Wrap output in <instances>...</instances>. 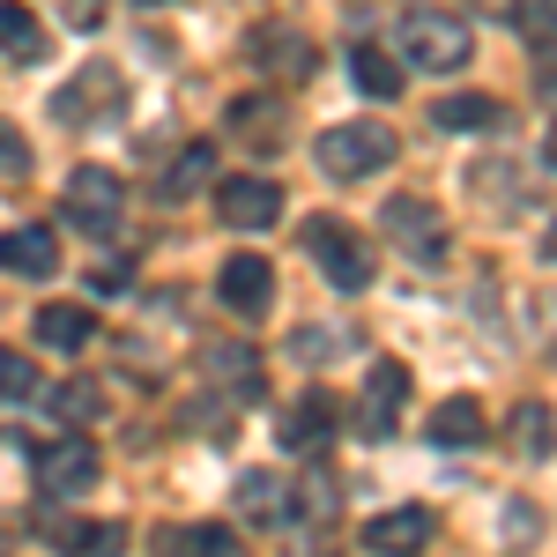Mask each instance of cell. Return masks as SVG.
Listing matches in <instances>:
<instances>
[{"label":"cell","mask_w":557,"mask_h":557,"mask_svg":"<svg viewBox=\"0 0 557 557\" xmlns=\"http://www.w3.org/2000/svg\"><path fill=\"white\" fill-rule=\"evenodd\" d=\"M513 30H520V38H535V45H550V0H520Z\"/></svg>","instance_id":"cell-29"},{"label":"cell","mask_w":557,"mask_h":557,"mask_svg":"<svg viewBox=\"0 0 557 557\" xmlns=\"http://www.w3.org/2000/svg\"><path fill=\"white\" fill-rule=\"evenodd\" d=\"M215 164H223V157H215V141H186L172 164H164V201L178 209V201L209 194V186H215Z\"/></svg>","instance_id":"cell-17"},{"label":"cell","mask_w":557,"mask_h":557,"mask_svg":"<svg viewBox=\"0 0 557 557\" xmlns=\"http://www.w3.org/2000/svg\"><path fill=\"white\" fill-rule=\"evenodd\" d=\"M380 231L409 260H417V268H446V253H454V238H446L438 209H431V201H417V194H394V201L380 209Z\"/></svg>","instance_id":"cell-5"},{"label":"cell","mask_w":557,"mask_h":557,"mask_svg":"<svg viewBox=\"0 0 557 557\" xmlns=\"http://www.w3.org/2000/svg\"><path fill=\"white\" fill-rule=\"evenodd\" d=\"M0 268H8V275L45 283V275L60 268V238H52L45 223H23V231H8V238H0Z\"/></svg>","instance_id":"cell-14"},{"label":"cell","mask_w":557,"mask_h":557,"mask_svg":"<svg viewBox=\"0 0 557 557\" xmlns=\"http://www.w3.org/2000/svg\"><path fill=\"white\" fill-rule=\"evenodd\" d=\"M30 335H38L45 349H89V335H97V312H89V305H38Z\"/></svg>","instance_id":"cell-19"},{"label":"cell","mask_w":557,"mask_h":557,"mask_svg":"<svg viewBox=\"0 0 557 557\" xmlns=\"http://www.w3.org/2000/svg\"><path fill=\"white\" fill-rule=\"evenodd\" d=\"M157 550H178V557H215V550H238L231 520H194V528H164Z\"/></svg>","instance_id":"cell-24"},{"label":"cell","mask_w":557,"mask_h":557,"mask_svg":"<svg viewBox=\"0 0 557 557\" xmlns=\"http://www.w3.org/2000/svg\"><path fill=\"white\" fill-rule=\"evenodd\" d=\"M431 528H438V520H431L424 506H394V513L364 520L357 543H364V550H417V543H431Z\"/></svg>","instance_id":"cell-15"},{"label":"cell","mask_w":557,"mask_h":557,"mask_svg":"<svg viewBox=\"0 0 557 557\" xmlns=\"http://www.w3.org/2000/svg\"><path fill=\"white\" fill-rule=\"evenodd\" d=\"M209 194H215V215H223L231 231H268V223L283 215V194H275L268 178H223Z\"/></svg>","instance_id":"cell-10"},{"label":"cell","mask_w":557,"mask_h":557,"mask_svg":"<svg viewBox=\"0 0 557 557\" xmlns=\"http://www.w3.org/2000/svg\"><path fill=\"white\" fill-rule=\"evenodd\" d=\"M38 394V364L23 349H0V401H30Z\"/></svg>","instance_id":"cell-27"},{"label":"cell","mask_w":557,"mask_h":557,"mask_svg":"<svg viewBox=\"0 0 557 557\" xmlns=\"http://www.w3.org/2000/svg\"><path fill=\"white\" fill-rule=\"evenodd\" d=\"M424 431H431V446H475L483 438V401L475 394H446Z\"/></svg>","instance_id":"cell-20"},{"label":"cell","mask_w":557,"mask_h":557,"mask_svg":"<svg viewBox=\"0 0 557 557\" xmlns=\"http://www.w3.org/2000/svg\"><path fill=\"white\" fill-rule=\"evenodd\" d=\"M141 8H172V0H141Z\"/></svg>","instance_id":"cell-33"},{"label":"cell","mask_w":557,"mask_h":557,"mask_svg":"<svg viewBox=\"0 0 557 557\" xmlns=\"http://www.w3.org/2000/svg\"><path fill=\"white\" fill-rule=\"evenodd\" d=\"M349 83L386 104V97H401V60H394L386 45H357V52H349Z\"/></svg>","instance_id":"cell-22"},{"label":"cell","mask_w":557,"mask_h":557,"mask_svg":"<svg viewBox=\"0 0 557 557\" xmlns=\"http://www.w3.org/2000/svg\"><path fill=\"white\" fill-rule=\"evenodd\" d=\"M231 506H238V520L253 535H290L298 528V483H283L275 469H246L238 491H231Z\"/></svg>","instance_id":"cell-7"},{"label":"cell","mask_w":557,"mask_h":557,"mask_svg":"<svg viewBox=\"0 0 557 557\" xmlns=\"http://www.w3.org/2000/svg\"><path fill=\"white\" fill-rule=\"evenodd\" d=\"M253 60H260V75H275V83H290V89L312 75V45H305L290 23H260L253 30Z\"/></svg>","instance_id":"cell-13"},{"label":"cell","mask_w":557,"mask_h":557,"mask_svg":"<svg viewBox=\"0 0 557 557\" xmlns=\"http://www.w3.org/2000/svg\"><path fill=\"white\" fill-rule=\"evenodd\" d=\"M23 172H30V141L0 120V178H23Z\"/></svg>","instance_id":"cell-30"},{"label":"cell","mask_w":557,"mask_h":557,"mask_svg":"<svg viewBox=\"0 0 557 557\" xmlns=\"http://www.w3.org/2000/svg\"><path fill=\"white\" fill-rule=\"evenodd\" d=\"M394 149H401V134L380 127V120H343V127H327L312 141V157H320L327 178H372L394 164Z\"/></svg>","instance_id":"cell-1"},{"label":"cell","mask_w":557,"mask_h":557,"mask_svg":"<svg viewBox=\"0 0 557 557\" xmlns=\"http://www.w3.org/2000/svg\"><path fill=\"white\" fill-rule=\"evenodd\" d=\"M401 67H417V75H461L469 67V23H454V15H401Z\"/></svg>","instance_id":"cell-2"},{"label":"cell","mask_w":557,"mask_h":557,"mask_svg":"<svg viewBox=\"0 0 557 557\" xmlns=\"http://www.w3.org/2000/svg\"><path fill=\"white\" fill-rule=\"evenodd\" d=\"M215 298L231 305V312H268V298H275V268H268V253H231L223 275H215Z\"/></svg>","instance_id":"cell-11"},{"label":"cell","mask_w":557,"mask_h":557,"mask_svg":"<svg viewBox=\"0 0 557 557\" xmlns=\"http://www.w3.org/2000/svg\"><path fill=\"white\" fill-rule=\"evenodd\" d=\"M127 104V83L112 75V67H83V75H67V83L52 89V120L60 127H89V120H112Z\"/></svg>","instance_id":"cell-8"},{"label":"cell","mask_w":557,"mask_h":557,"mask_svg":"<svg viewBox=\"0 0 557 557\" xmlns=\"http://www.w3.org/2000/svg\"><path fill=\"white\" fill-rule=\"evenodd\" d=\"M120 215H127V186H120V172L83 164V172L67 178V223H75L83 238H112Z\"/></svg>","instance_id":"cell-6"},{"label":"cell","mask_w":557,"mask_h":557,"mask_svg":"<svg viewBox=\"0 0 557 557\" xmlns=\"http://www.w3.org/2000/svg\"><path fill=\"white\" fill-rule=\"evenodd\" d=\"M335 424H343L335 394H327V386H312V394H298V409L283 417V431H275V438H283V454H320Z\"/></svg>","instance_id":"cell-12"},{"label":"cell","mask_w":557,"mask_h":557,"mask_svg":"<svg viewBox=\"0 0 557 557\" xmlns=\"http://www.w3.org/2000/svg\"><path fill=\"white\" fill-rule=\"evenodd\" d=\"M97 475H104V454H97V438L75 424H60V438L38 454V491L52 498V506H67V498H83V491H97Z\"/></svg>","instance_id":"cell-3"},{"label":"cell","mask_w":557,"mask_h":557,"mask_svg":"<svg viewBox=\"0 0 557 557\" xmlns=\"http://www.w3.org/2000/svg\"><path fill=\"white\" fill-rule=\"evenodd\" d=\"M431 127H446V134H491V127H506V104H498V97H483V89H454V97H438V104H431Z\"/></svg>","instance_id":"cell-16"},{"label":"cell","mask_w":557,"mask_h":557,"mask_svg":"<svg viewBox=\"0 0 557 557\" xmlns=\"http://www.w3.org/2000/svg\"><path fill=\"white\" fill-rule=\"evenodd\" d=\"M513 431H520V454L550 461V401H528V409L513 417Z\"/></svg>","instance_id":"cell-28"},{"label":"cell","mask_w":557,"mask_h":557,"mask_svg":"<svg viewBox=\"0 0 557 557\" xmlns=\"http://www.w3.org/2000/svg\"><path fill=\"white\" fill-rule=\"evenodd\" d=\"M401 401H409V364L380 357V364H372V380H364V401H357V431H364V438H394Z\"/></svg>","instance_id":"cell-9"},{"label":"cell","mask_w":557,"mask_h":557,"mask_svg":"<svg viewBox=\"0 0 557 557\" xmlns=\"http://www.w3.org/2000/svg\"><path fill=\"white\" fill-rule=\"evenodd\" d=\"M97 417H104V386H97V380H60V386H52V424L89 431Z\"/></svg>","instance_id":"cell-25"},{"label":"cell","mask_w":557,"mask_h":557,"mask_svg":"<svg viewBox=\"0 0 557 557\" xmlns=\"http://www.w3.org/2000/svg\"><path fill=\"white\" fill-rule=\"evenodd\" d=\"M513 164H469V194H483V209L491 215H513Z\"/></svg>","instance_id":"cell-26"},{"label":"cell","mask_w":557,"mask_h":557,"mask_svg":"<svg viewBox=\"0 0 557 557\" xmlns=\"http://www.w3.org/2000/svg\"><path fill=\"white\" fill-rule=\"evenodd\" d=\"M231 134L253 149H283V97H238L231 104Z\"/></svg>","instance_id":"cell-21"},{"label":"cell","mask_w":557,"mask_h":557,"mask_svg":"<svg viewBox=\"0 0 557 557\" xmlns=\"http://www.w3.org/2000/svg\"><path fill=\"white\" fill-rule=\"evenodd\" d=\"M60 15H67V30H97L104 23V0H60Z\"/></svg>","instance_id":"cell-31"},{"label":"cell","mask_w":557,"mask_h":557,"mask_svg":"<svg viewBox=\"0 0 557 557\" xmlns=\"http://www.w3.org/2000/svg\"><path fill=\"white\" fill-rule=\"evenodd\" d=\"M0 52H8V60H23V67L45 60V23L23 8V0H0Z\"/></svg>","instance_id":"cell-23"},{"label":"cell","mask_w":557,"mask_h":557,"mask_svg":"<svg viewBox=\"0 0 557 557\" xmlns=\"http://www.w3.org/2000/svg\"><path fill=\"white\" fill-rule=\"evenodd\" d=\"M201 364L215 372V386H231L238 401H260V349L253 343H209Z\"/></svg>","instance_id":"cell-18"},{"label":"cell","mask_w":557,"mask_h":557,"mask_svg":"<svg viewBox=\"0 0 557 557\" xmlns=\"http://www.w3.org/2000/svg\"><path fill=\"white\" fill-rule=\"evenodd\" d=\"M127 260H112V268H97V275H89V290H97V298H112V290H127Z\"/></svg>","instance_id":"cell-32"},{"label":"cell","mask_w":557,"mask_h":557,"mask_svg":"<svg viewBox=\"0 0 557 557\" xmlns=\"http://www.w3.org/2000/svg\"><path fill=\"white\" fill-rule=\"evenodd\" d=\"M298 246L320 260V275H327L335 290H364V283H372V253H364V238H357L349 223H335V215H305Z\"/></svg>","instance_id":"cell-4"}]
</instances>
